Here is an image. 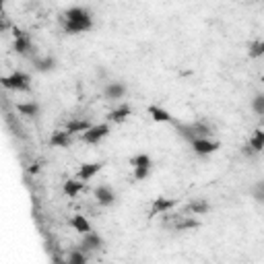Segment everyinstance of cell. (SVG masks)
Here are the masks:
<instances>
[{
	"label": "cell",
	"mask_w": 264,
	"mask_h": 264,
	"mask_svg": "<svg viewBox=\"0 0 264 264\" xmlns=\"http://www.w3.org/2000/svg\"><path fill=\"white\" fill-rule=\"evenodd\" d=\"M82 188H85V186H82V182H77V180H68V182H64V192L68 194V196H77Z\"/></svg>",
	"instance_id": "cell-20"
},
{
	"label": "cell",
	"mask_w": 264,
	"mask_h": 264,
	"mask_svg": "<svg viewBox=\"0 0 264 264\" xmlns=\"http://www.w3.org/2000/svg\"><path fill=\"white\" fill-rule=\"evenodd\" d=\"M130 116V105H120V107H116V110H112L110 114H107V120L110 122H116V124H120V122H124Z\"/></svg>",
	"instance_id": "cell-12"
},
{
	"label": "cell",
	"mask_w": 264,
	"mask_h": 264,
	"mask_svg": "<svg viewBox=\"0 0 264 264\" xmlns=\"http://www.w3.org/2000/svg\"><path fill=\"white\" fill-rule=\"evenodd\" d=\"M16 110H19L21 114H25V116H31V118H35V116L39 114V105L33 103V101H29V103H19V105H16Z\"/></svg>",
	"instance_id": "cell-21"
},
{
	"label": "cell",
	"mask_w": 264,
	"mask_h": 264,
	"mask_svg": "<svg viewBox=\"0 0 264 264\" xmlns=\"http://www.w3.org/2000/svg\"><path fill=\"white\" fill-rule=\"evenodd\" d=\"M89 126H91L89 120H70L68 124H66L64 130L68 132V134H77V132H85Z\"/></svg>",
	"instance_id": "cell-17"
},
{
	"label": "cell",
	"mask_w": 264,
	"mask_h": 264,
	"mask_svg": "<svg viewBox=\"0 0 264 264\" xmlns=\"http://www.w3.org/2000/svg\"><path fill=\"white\" fill-rule=\"evenodd\" d=\"M2 8H4V0H0V29H6L8 23L4 21V11Z\"/></svg>",
	"instance_id": "cell-27"
},
{
	"label": "cell",
	"mask_w": 264,
	"mask_h": 264,
	"mask_svg": "<svg viewBox=\"0 0 264 264\" xmlns=\"http://www.w3.org/2000/svg\"><path fill=\"white\" fill-rule=\"evenodd\" d=\"M132 167H134V178L136 180H145L151 171V157L148 155H136L130 159Z\"/></svg>",
	"instance_id": "cell-5"
},
{
	"label": "cell",
	"mask_w": 264,
	"mask_h": 264,
	"mask_svg": "<svg viewBox=\"0 0 264 264\" xmlns=\"http://www.w3.org/2000/svg\"><path fill=\"white\" fill-rule=\"evenodd\" d=\"M190 145H192L194 153H198V155H209V153H213V151H217V148H219V143H213V140H209V136L196 138Z\"/></svg>",
	"instance_id": "cell-8"
},
{
	"label": "cell",
	"mask_w": 264,
	"mask_h": 264,
	"mask_svg": "<svg viewBox=\"0 0 264 264\" xmlns=\"http://www.w3.org/2000/svg\"><path fill=\"white\" fill-rule=\"evenodd\" d=\"M68 262H70V264H85V262H87V256L82 254V250H81V252H72V254L68 256Z\"/></svg>",
	"instance_id": "cell-26"
},
{
	"label": "cell",
	"mask_w": 264,
	"mask_h": 264,
	"mask_svg": "<svg viewBox=\"0 0 264 264\" xmlns=\"http://www.w3.org/2000/svg\"><path fill=\"white\" fill-rule=\"evenodd\" d=\"M244 155H246V157H252V155H256V151H254L250 145H246V147H244Z\"/></svg>",
	"instance_id": "cell-29"
},
{
	"label": "cell",
	"mask_w": 264,
	"mask_h": 264,
	"mask_svg": "<svg viewBox=\"0 0 264 264\" xmlns=\"http://www.w3.org/2000/svg\"><path fill=\"white\" fill-rule=\"evenodd\" d=\"M248 145H250L256 153H260L262 151V130H256V134L252 136V140Z\"/></svg>",
	"instance_id": "cell-24"
},
{
	"label": "cell",
	"mask_w": 264,
	"mask_h": 264,
	"mask_svg": "<svg viewBox=\"0 0 264 264\" xmlns=\"http://www.w3.org/2000/svg\"><path fill=\"white\" fill-rule=\"evenodd\" d=\"M124 91H126V87H124L122 82H110V85L105 87V97L114 101V99H120L124 95Z\"/></svg>",
	"instance_id": "cell-16"
},
{
	"label": "cell",
	"mask_w": 264,
	"mask_h": 264,
	"mask_svg": "<svg viewBox=\"0 0 264 264\" xmlns=\"http://www.w3.org/2000/svg\"><path fill=\"white\" fill-rule=\"evenodd\" d=\"M252 107H254V112L258 114V116H262V114H264V95H262V93H258V95L254 97Z\"/></svg>",
	"instance_id": "cell-25"
},
{
	"label": "cell",
	"mask_w": 264,
	"mask_h": 264,
	"mask_svg": "<svg viewBox=\"0 0 264 264\" xmlns=\"http://www.w3.org/2000/svg\"><path fill=\"white\" fill-rule=\"evenodd\" d=\"M256 200H264V194H262V182H260V184L258 186H256Z\"/></svg>",
	"instance_id": "cell-28"
},
{
	"label": "cell",
	"mask_w": 264,
	"mask_h": 264,
	"mask_svg": "<svg viewBox=\"0 0 264 264\" xmlns=\"http://www.w3.org/2000/svg\"><path fill=\"white\" fill-rule=\"evenodd\" d=\"M176 206V200L173 198H155L151 209H148V217H157V214H165L169 209Z\"/></svg>",
	"instance_id": "cell-7"
},
{
	"label": "cell",
	"mask_w": 264,
	"mask_h": 264,
	"mask_svg": "<svg viewBox=\"0 0 264 264\" xmlns=\"http://www.w3.org/2000/svg\"><path fill=\"white\" fill-rule=\"evenodd\" d=\"M54 64H56V60H54L52 56L37 58V60H35V68H37V70H41V72H46V70H52V68H54Z\"/></svg>",
	"instance_id": "cell-22"
},
{
	"label": "cell",
	"mask_w": 264,
	"mask_h": 264,
	"mask_svg": "<svg viewBox=\"0 0 264 264\" xmlns=\"http://www.w3.org/2000/svg\"><path fill=\"white\" fill-rule=\"evenodd\" d=\"M148 116L155 120V122H173L171 114L167 110H163L159 105H148Z\"/></svg>",
	"instance_id": "cell-13"
},
{
	"label": "cell",
	"mask_w": 264,
	"mask_h": 264,
	"mask_svg": "<svg viewBox=\"0 0 264 264\" xmlns=\"http://www.w3.org/2000/svg\"><path fill=\"white\" fill-rule=\"evenodd\" d=\"M95 198H97V202H99V204L110 206V204H114V200H116V194L112 192V188H107V186H99V188H95Z\"/></svg>",
	"instance_id": "cell-10"
},
{
	"label": "cell",
	"mask_w": 264,
	"mask_h": 264,
	"mask_svg": "<svg viewBox=\"0 0 264 264\" xmlns=\"http://www.w3.org/2000/svg\"><path fill=\"white\" fill-rule=\"evenodd\" d=\"M248 54H250L252 58L262 56V54H264V41H262V39L252 41V44H250V52H248Z\"/></svg>",
	"instance_id": "cell-23"
},
{
	"label": "cell",
	"mask_w": 264,
	"mask_h": 264,
	"mask_svg": "<svg viewBox=\"0 0 264 264\" xmlns=\"http://www.w3.org/2000/svg\"><path fill=\"white\" fill-rule=\"evenodd\" d=\"M211 209V204L206 202V200H194V202H190L188 204V213H192V214H204L206 211Z\"/></svg>",
	"instance_id": "cell-19"
},
{
	"label": "cell",
	"mask_w": 264,
	"mask_h": 264,
	"mask_svg": "<svg viewBox=\"0 0 264 264\" xmlns=\"http://www.w3.org/2000/svg\"><path fill=\"white\" fill-rule=\"evenodd\" d=\"M60 23L66 33H85L93 27V16L87 8L82 6H72L66 13H62Z\"/></svg>",
	"instance_id": "cell-1"
},
{
	"label": "cell",
	"mask_w": 264,
	"mask_h": 264,
	"mask_svg": "<svg viewBox=\"0 0 264 264\" xmlns=\"http://www.w3.org/2000/svg\"><path fill=\"white\" fill-rule=\"evenodd\" d=\"M178 128V134L184 136L188 143H192L196 138H204V136H211V126L204 122H192V124H176Z\"/></svg>",
	"instance_id": "cell-2"
},
{
	"label": "cell",
	"mask_w": 264,
	"mask_h": 264,
	"mask_svg": "<svg viewBox=\"0 0 264 264\" xmlns=\"http://www.w3.org/2000/svg\"><path fill=\"white\" fill-rule=\"evenodd\" d=\"M101 167H103V163H101V161H99V163H87V165H82V167L79 169V173H77V176H79V180L87 182V180H91V178H93L95 173H97L99 169H101Z\"/></svg>",
	"instance_id": "cell-11"
},
{
	"label": "cell",
	"mask_w": 264,
	"mask_h": 264,
	"mask_svg": "<svg viewBox=\"0 0 264 264\" xmlns=\"http://www.w3.org/2000/svg\"><path fill=\"white\" fill-rule=\"evenodd\" d=\"M50 145L52 147H68L70 145V134L66 130H58L52 134V138H50Z\"/></svg>",
	"instance_id": "cell-14"
},
{
	"label": "cell",
	"mask_w": 264,
	"mask_h": 264,
	"mask_svg": "<svg viewBox=\"0 0 264 264\" xmlns=\"http://www.w3.org/2000/svg\"><path fill=\"white\" fill-rule=\"evenodd\" d=\"M70 227H74V229L79 231V233H87V231H91L89 221L82 217V214H74V217L70 219Z\"/></svg>",
	"instance_id": "cell-18"
},
{
	"label": "cell",
	"mask_w": 264,
	"mask_h": 264,
	"mask_svg": "<svg viewBox=\"0 0 264 264\" xmlns=\"http://www.w3.org/2000/svg\"><path fill=\"white\" fill-rule=\"evenodd\" d=\"M107 132H110L107 124H97V126H89L85 132H81V138H82V143L95 145V143H99L101 138L107 136Z\"/></svg>",
	"instance_id": "cell-4"
},
{
	"label": "cell",
	"mask_w": 264,
	"mask_h": 264,
	"mask_svg": "<svg viewBox=\"0 0 264 264\" xmlns=\"http://www.w3.org/2000/svg\"><path fill=\"white\" fill-rule=\"evenodd\" d=\"M196 227H198V221L192 217H184V214H180V219L173 223L176 231H186V229H196Z\"/></svg>",
	"instance_id": "cell-15"
},
{
	"label": "cell",
	"mask_w": 264,
	"mask_h": 264,
	"mask_svg": "<svg viewBox=\"0 0 264 264\" xmlns=\"http://www.w3.org/2000/svg\"><path fill=\"white\" fill-rule=\"evenodd\" d=\"M0 82H2L6 89H13V91H29V87H31V79L25 72H13L11 77L0 79Z\"/></svg>",
	"instance_id": "cell-3"
},
{
	"label": "cell",
	"mask_w": 264,
	"mask_h": 264,
	"mask_svg": "<svg viewBox=\"0 0 264 264\" xmlns=\"http://www.w3.org/2000/svg\"><path fill=\"white\" fill-rule=\"evenodd\" d=\"M101 246H103V239L99 237L97 233H93V231H87V233H82L81 250H85V252H95V250H99Z\"/></svg>",
	"instance_id": "cell-9"
},
{
	"label": "cell",
	"mask_w": 264,
	"mask_h": 264,
	"mask_svg": "<svg viewBox=\"0 0 264 264\" xmlns=\"http://www.w3.org/2000/svg\"><path fill=\"white\" fill-rule=\"evenodd\" d=\"M13 48H15L16 54H23V56L31 54L33 46H31V39H29L27 33L21 31V29H15V46Z\"/></svg>",
	"instance_id": "cell-6"
}]
</instances>
